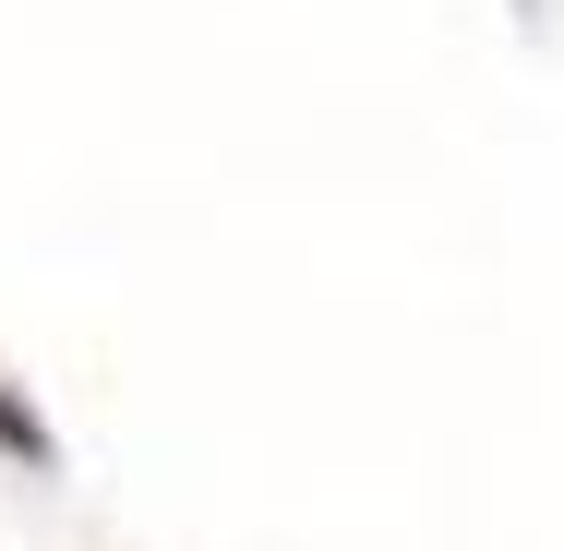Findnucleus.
<instances>
[{
	"label": "nucleus",
	"mask_w": 564,
	"mask_h": 551,
	"mask_svg": "<svg viewBox=\"0 0 564 551\" xmlns=\"http://www.w3.org/2000/svg\"><path fill=\"white\" fill-rule=\"evenodd\" d=\"M0 443H12V455H24V467H48V432H36V408H24V396H12V384H0Z\"/></svg>",
	"instance_id": "f257e3e1"
}]
</instances>
